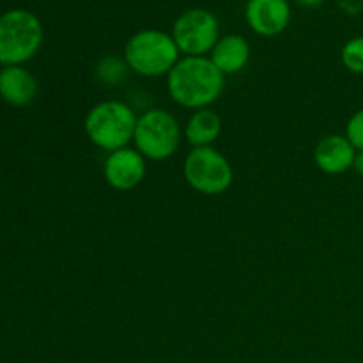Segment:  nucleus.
I'll return each mask as SVG.
<instances>
[{
	"instance_id": "nucleus-1",
	"label": "nucleus",
	"mask_w": 363,
	"mask_h": 363,
	"mask_svg": "<svg viewBox=\"0 0 363 363\" xmlns=\"http://www.w3.org/2000/svg\"><path fill=\"white\" fill-rule=\"evenodd\" d=\"M225 89V77L209 57H183L167 74V92L188 110L211 108Z\"/></svg>"
},
{
	"instance_id": "nucleus-2",
	"label": "nucleus",
	"mask_w": 363,
	"mask_h": 363,
	"mask_svg": "<svg viewBox=\"0 0 363 363\" xmlns=\"http://www.w3.org/2000/svg\"><path fill=\"white\" fill-rule=\"evenodd\" d=\"M138 116L119 99L99 101L85 113L84 130L92 145L106 152L130 147Z\"/></svg>"
},
{
	"instance_id": "nucleus-3",
	"label": "nucleus",
	"mask_w": 363,
	"mask_h": 363,
	"mask_svg": "<svg viewBox=\"0 0 363 363\" xmlns=\"http://www.w3.org/2000/svg\"><path fill=\"white\" fill-rule=\"evenodd\" d=\"M179 48L172 34L163 30H140L131 35L124 46V57L130 71L144 78L167 77L179 62Z\"/></svg>"
},
{
	"instance_id": "nucleus-4",
	"label": "nucleus",
	"mask_w": 363,
	"mask_h": 363,
	"mask_svg": "<svg viewBox=\"0 0 363 363\" xmlns=\"http://www.w3.org/2000/svg\"><path fill=\"white\" fill-rule=\"evenodd\" d=\"M183 130L179 121L165 108H149L138 116L133 147L151 162H165L179 151Z\"/></svg>"
},
{
	"instance_id": "nucleus-5",
	"label": "nucleus",
	"mask_w": 363,
	"mask_h": 363,
	"mask_svg": "<svg viewBox=\"0 0 363 363\" xmlns=\"http://www.w3.org/2000/svg\"><path fill=\"white\" fill-rule=\"evenodd\" d=\"M41 21L25 9L7 11L0 16V59L4 66H21L39 52Z\"/></svg>"
},
{
	"instance_id": "nucleus-6",
	"label": "nucleus",
	"mask_w": 363,
	"mask_h": 363,
	"mask_svg": "<svg viewBox=\"0 0 363 363\" xmlns=\"http://www.w3.org/2000/svg\"><path fill=\"white\" fill-rule=\"evenodd\" d=\"M184 181L201 195L215 197L233 186L234 170L216 147H191L183 163Z\"/></svg>"
},
{
	"instance_id": "nucleus-7",
	"label": "nucleus",
	"mask_w": 363,
	"mask_h": 363,
	"mask_svg": "<svg viewBox=\"0 0 363 363\" xmlns=\"http://www.w3.org/2000/svg\"><path fill=\"white\" fill-rule=\"evenodd\" d=\"M172 38L184 57H206L220 39V23L206 9H188L177 16Z\"/></svg>"
},
{
	"instance_id": "nucleus-8",
	"label": "nucleus",
	"mask_w": 363,
	"mask_h": 363,
	"mask_svg": "<svg viewBox=\"0 0 363 363\" xmlns=\"http://www.w3.org/2000/svg\"><path fill=\"white\" fill-rule=\"evenodd\" d=\"M147 160L135 147H123L108 152L103 162V177L116 191H131L138 188L147 172Z\"/></svg>"
},
{
	"instance_id": "nucleus-9",
	"label": "nucleus",
	"mask_w": 363,
	"mask_h": 363,
	"mask_svg": "<svg viewBox=\"0 0 363 363\" xmlns=\"http://www.w3.org/2000/svg\"><path fill=\"white\" fill-rule=\"evenodd\" d=\"M245 18L257 35L275 38L289 25L291 6L287 0H248Z\"/></svg>"
},
{
	"instance_id": "nucleus-10",
	"label": "nucleus",
	"mask_w": 363,
	"mask_h": 363,
	"mask_svg": "<svg viewBox=\"0 0 363 363\" xmlns=\"http://www.w3.org/2000/svg\"><path fill=\"white\" fill-rule=\"evenodd\" d=\"M357 149L351 145L346 135H326L315 144L314 163L328 176H340L353 169Z\"/></svg>"
},
{
	"instance_id": "nucleus-11",
	"label": "nucleus",
	"mask_w": 363,
	"mask_h": 363,
	"mask_svg": "<svg viewBox=\"0 0 363 363\" xmlns=\"http://www.w3.org/2000/svg\"><path fill=\"white\" fill-rule=\"evenodd\" d=\"M38 96V82L30 71L21 66H4L0 69V98L13 106H27Z\"/></svg>"
},
{
	"instance_id": "nucleus-12",
	"label": "nucleus",
	"mask_w": 363,
	"mask_h": 363,
	"mask_svg": "<svg viewBox=\"0 0 363 363\" xmlns=\"http://www.w3.org/2000/svg\"><path fill=\"white\" fill-rule=\"evenodd\" d=\"M211 62L218 67L223 77L236 74L245 69L250 60V45L240 34H227L218 39L209 55Z\"/></svg>"
},
{
	"instance_id": "nucleus-13",
	"label": "nucleus",
	"mask_w": 363,
	"mask_h": 363,
	"mask_svg": "<svg viewBox=\"0 0 363 363\" xmlns=\"http://www.w3.org/2000/svg\"><path fill=\"white\" fill-rule=\"evenodd\" d=\"M222 133V117L213 108L191 112L184 124V138L191 147H211Z\"/></svg>"
},
{
	"instance_id": "nucleus-14",
	"label": "nucleus",
	"mask_w": 363,
	"mask_h": 363,
	"mask_svg": "<svg viewBox=\"0 0 363 363\" xmlns=\"http://www.w3.org/2000/svg\"><path fill=\"white\" fill-rule=\"evenodd\" d=\"M130 67L126 60L116 55H105L96 62L94 78L105 87H119L128 78Z\"/></svg>"
},
{
	"instance_id": "nucleus-15",
	"label": "nucleus",
	"mask_w": 363,
	"mask_h": 363,
	"mask_svg": "<svg viewBox=\"0 0 363 363\" xmlns=\"http://www.w3.org/2000/svg\"><path fill=\"white\" fill-rule=\"evenodd\" d=\"M340 60L350 73L363 74V35L350 39L342 46Z\"/></svg>"
},
{
	"instance_id": "nucleus-16",
	"label": "nucleus",
	"mask_w": 363,
	"mask_h": 363,
	"mask_svg": "<svg viewBox=\"0 0 363 363\" xmlns=\"http://www.w3.org/2000/svg\"><path fill=\"white\" fill-rule=\"evenodd\" d=\"M346 138L357 151H363V108L357 110L347 121Z\"/></svg>"
},
{
	"instance_id": "nucleus-17",
	"label": "nucleus",
	"mask_w": 363,
	"mask_h": 363,
	"mask_svg": "<svg viewBox=\"0 0 363 363\" xmlns=\"http://www.w3.org/2000/svg\"><path fill=\"white\" fill-rule=\"evenodd\" d=\"M339 4L350 14H357L358 11L363 9V0H339Z\"/></svg>"
},
{
	"instance_id": "nucleus-18",
	"label": "nucleus",
	"mask_w": 363,
	"mask_h": 363,
	"mask_svg": "<svg viewBox=\"0 0 363 363\" xmlns=\"http://www.w3.org/2000/svg\"><path fill=\"white\" fill-rule=\"evenodd\" d=\"M353 170L358 176H363V151H357V156H354L353 162Z\"/></svg>"
},
{
	"instance_id": "nucleus-19",
	"label": "nucleus",
	"mask_w": 363,
	"mask_h": 363,
	"mask_svg": "<svg viewBox=\"0 0 363 363\" xmlns=\"http://www.w3.org/2000/svg\"><path fill=\"white\" fill-rule=\"evenodd\" d=\"M301 7H307V9H315V7L321 6L325 0H296Z\"/></svg>"
},
{
	"instance_id": "nucleus-20",
	"label": "nucleus",
	"mask_w": 363,
	"mask_h": 363,
	"mask_svg": "<svg viewBox=\"0 0 363 363\" xmlns=\"http://www.w3.org/2000/svg\"><path fill=\"white\" fill-rule=\"evenodd\" d=\"M4 66V62H2V59H0V67H2Z\"/></svg>"
}]
</instances>
